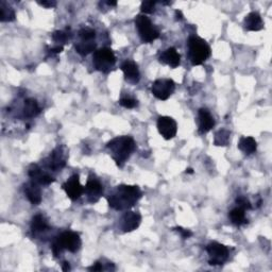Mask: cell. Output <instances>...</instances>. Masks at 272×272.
<instances>
[{
  "label": "cell",
  "instance_id": "cell-32",
  "mask_svg": "<svg viewBox=\"0 0 272 272\" xmlns=\"http://www.w3.org/2000/svg\"><path fill=\"white\" fill-rule=\"evenodd\" d=\"M173 230H175L178 232V233H180L181 236H182L184 239H187V238H189V237L192 236V232H190L189 230L181 228V226H177V228H174Z\"/></svg>",
  "mask_w": 272,
  "mask_h": 272
},
{
  "label": "cell",
  "instance_id": "cell-19",
  "mask_svg": "<svg viewBox=\"0 0 272 272\" xmlns=\"http://www.w3.org/2000/svg\"><path fill=\"white\" fill-rule=\"evenodd\" d=\"M24 190L27 199L29 200L33 205H38V204L42 202V192L41 189H39L38 184L34 182L27 183L24 186Z\"/></svg>",
  "mask_w": 272,
  "mask_h": 272
},
{
  "label": "cell",
  "instance_id": "cell-28",
  "mask_svg": "<svg viewBox=\"0 0 272 272\" xmlns=\"http://www.w3.org/2000/svg\"><path fill=\"white\" fill-rule=\"evenodd\" d=\"M79 37L83 41H94L96 37V31L92 28H82V29L78 32Z\"/></svg>",
  "mask_w": 272,
  "mask_h": 272
},
{
  "label": "cell",
  "instance_id": "cell-18",
  "mask_svg": "<svg viewBox=\"0 0 272 272\" xmlns=\"http://www.w3.org/2000/svg\"><path fill=\"white\" fill-rule=\"evenodd\" d=\"M243 28L247 31H259L264 28V21L262 16L257 12L249 13L243 20Z\"/></svg>",
  "mask_w": 272,
  "mask_h": 272
},
{
  "label": "cell",
  "instance_id": "cell-10",
  "mask_svg": "<svg viewBox=\"0 0 272 272\" xmlns=\"http://www.w3.org/2000/svg\"><path fill=\"white\" fill-rule=\"evenodd\" d=\"M157 130L166 140L172 139L178 132V124L173 118L161 116L157 120Z\"/></svg>",
  "mask_w": 272,
  "mask_h": 272
},
{
  "label": "cell",
  "instance_id": "cell-1",
  "mask_svg": "<svg viewBox=\"0 0 272 272\" xmlns=\"http://www.w3.org/2000/svg\"><path fill=\"white\" fill-rule=\"evenodd\" d=\"M141 196H143V192H141L138 186L119 185L107 198V201H109V205L113 209L124 211V209H129L134 206Z\"/></svg>",
  "mask_w": 272,
  "mask_h": 272
},
{
  "label": "cell",
  "instance_id": "cell-4",
  "mask_svg": "<svg viewBox=\"0 0 272 272\" xmlns=\"http://www.w3.org/2000/svg\"><path fill=\"white\" fill-rule=\"evenodd\" d=\"M187 46H188V59L194 66L201 65L211 56V47L199 36H190Z\"/></svg>",
  "mask_w": 272,
  "mask_h": 272
},
{
  "label": "cell",
  "instance_id": "cell-23",
  "mask_svg": "<svg viewBox=\"0 0 272 272\" xmlns=\"http://www.w3.org/2000/svg\"><path fill=\"white\" fill-rule=\"evenodd\" d=\"M229 218L231 219L232 223L237 226H240L242 224L248 223V220L246 219L245 211L238 206L232 209V211L229 213Z\"/></svg>",
  "mask_w": 272,
  "mask_h": 272
},
{
  "label": "cell",
  "instance_id": "cell-35",
  "mask_svg": "<svg viewBox=\"0 0 272 272\" xmlns=\"http://www.w3.org/2000/svg\"><path fill=\"white\" fill-rule=\"evenodd\" d=\"M104 269V267L103 266H102V264H100L99 262H97V263H95L92 267H89L88 268V270L89 271H102Z\"/></svg>",
  "mask_w": 272,
  "mask_h": 272
},
{
  "label": "cell",
  "instance_id": "cell-29",
  "mask_svg": "<svg viewBox=\"0 0 272 272\" xmlns=\"http://www.w3.org/2000/svg\"><path fill=\"white\" fill-rule=\"evenodd\" d=\"M119 104L126 109H134L135 106H137V100L131 97H123L119 100Z\"/></svg>",
  "mask_w": 272,
  "mask_h": 272
},
{
  "label": "cell",
  "instance_id": "cell-33",
  "mask_svg": "<svg viewBox=\"0 0 272 272\" xmlns=\"http://www.w3.org/2000/svg\"><path fill=\"white\" fill-rule=\"evenodd\" d=\"M64 47L63 46H60V45H56L55 47H52V48H50L49 49V52L51 54H58V53H61L62 51H63Z\"/></svg>",
  "mask_w": 272,
  "mask_h": 272
},
{
  "label": "cell",
  "instance_id": "cell-5",
  "mask_svg": "<svg viewBox=\"0 0 272 272\" xmlns=\"http://www.w3.org/2000/svg\"><path fill=\"white\" fill-rule=\"evenodd\" d=\"M135 26L137 29L138 35L144 43H152L160 37V31L153 26L149 17L146 15H137L135 18Z\"/></svg>",
  "mask_w": 272,
  "mask_h": 272
},
{
  "label": "cell",
  "instance_id": "cell-20",
  "mask_svg": "<svg viewBox=\"0 0 272 272\" xmlns=\"http://www.w3.org/2000/svg\"><path fill=\"white\" fill-rule=\"evenodd\" d=\"M238 148L240 151L245 153L246 155L253 154V153L257 149V143L251 136H243L239 139L238 143Z\"/></svg>",
  "mask_w": 272,
  "mask_h": 272
},
{
  "label": "cell",
  "instance_id": "cell-25",
  "mask_svg": "<svg viewBox=\"0 0 272 272\" xmlns=\"http://www.w3.org/2000/svg\"><path fill=\"white\" fill-rule=\"evenodd\" d=\"M14 19H15L14 10L4 1L0 2V21L8 22V21H13Z\"/></svg>",
  "mask_w": 272,
  "mask_h": 272
},
{
  "label": "cell",
  "instance_id": "cell-2",
  "mask_svg": "<svg viewBox=\"0 0 272 272\" xmlns=\"http://www.w3.org/2000/svg\"><path fill=\"white\" fill-rule=\"evenodd\" d=\"M106 148L110 150V154L113 160L116 162L118 166H122V164L132 155L136 149L135 140L130 136H118L114 139L109 141Z\"/></svg>",
  "mask_w": 272,
  "mask_h": 272
},
{
  "label": "cell",
  "instance_id": "cell-16",
  "mask_svg": "<svg viewBox=\"0 0 272 272\" xmlns=\"http://www.w3.org/2000/svg\"><path fill=\"white\" fill-rule=\"evenodd\" d=\"M198 119H199V133L204 134L211 131L215 127V119L207 109H200L198 113Z\"/></svg>",
  "mask_w": 272,
  "mask_h": 272
},
{
  "label": "cell",
  "instance_id": "cell-17",
  "mask_svg": "<svg viewBox=\"0 0 272 272\" xmlns=\"http://www.w3.org/2000/svg\"><path fill=\"white\" fill-rule=\"evenodd\" d=\"M160 62L174 69V68H177L181 64V55L177 49L170 47L160 55Z\"/></svg>",
  "mask_w": 272,
  "mask_h": 272
},
{
  "label": "cell",
  "instance_id": "cell-3",
  "mask_svg": "<svg viewBox=\"0 0 272 272\" xmlns=\"http://www.w3.org/2000/svg\"><path fill=\"white\" fill-rule=\"evenodd\" d=\"M81 246L82 241L80 235L76 233V232L66 231L55 238L54 241L52 242V246H51V249H52L54 256H59L63 250L76 253L80 250Z\"/></svg>",
  "mask_w": 272,
  "mask_h": 272
},
{
  "label": "cell",
  "instance_id": "cell-22",
  "mask_svg": "<svg viewBox=\"0 0 272 272\" xmlns=\"http://www.w3.org/2000/svg\"><path fill=\"white\" fill-rule=\"evenodd\" d=\"M41 113V107H39L37 101L33 98H28L25 101L24 105V115L27 118L36 117Z\"/></svg>",
  "mask_w": 272,
  "mask_h": 272
},
{
  "label": "cell",
  "instance_id": "cell-31",
  "mask_svg": "<svg viewBox=\"0 0 272 272\" xmlns=\"http://www.w3.org/2000/svg\"><path fill=\"white\" fill-rule=\"evenodd\" d=\"M236 204L238 205V207L242 208L243 211H249V209L252 208V205L250 201H249L246 197H238L236 199Z\"/></svg>",
  "mask_w": 272,
  "mask_h": 272
},
{
  "label": "cell",
  "instance_id": "cell-34",
  "mask_svg": "<svg viewBox=\"0 0 272 272\" xmlns=\"http://www.w3.org/2000/svg\"><path fill=\"white\" fill-rule=\"evenodd\" d=\"M38 4H41V5H43V7L47 8V9H52L56 5V2L55 1H39Z\"/></svg>",
  "mask_w": 272,
  "mask_h": 272
},
{
  "label": "cell",
  "instance_id": "cell-26",
  "mask_svg": "<svg viewBox=\"0 0 272 272\" xmlns=\"http://www.w3.org/2000/svg\"><path fill=\"white\" fill-rule=\"evenodd\" d=\"M230 136L231 132L228 130H219V131L215 134L214 144L218 147H225L230 143Z\"/></svg>",
  "mask_w": 272,
  "mask_h": 272
},
{
  "label": "cell",
  "instance_id": "cell-11",
  "mask_svg": "<svg viewBox=\"0 0 272 272\" xmlns=\"http://www.w3.org/2000/svg\"><path fill=\"white\" fill-rule=\"evenodd\" d=\"M84 192L86 194L87 199L90 203H96L103 195V185L101 184L100 181L94 174H90L87 183L85 185Z\"/></svg>",
  "mask_w": 272,
  "mask_h": 272
},
{
  "label": "cell",
  "instance_id": "cell-27",
  "mask_svg": "<svg viewBox=\"0 0 272 272\" xmlns=\"http://www.w3.org/2000/svg\"><path fill=\"white\" fill-rule=\"evenodd\" d=\"M70 36L71 35L69 34V32L63 31V30L55 31L52 33V35H51V37H52V39H53V42L60 45V46H63V45L67 44L68 41L70 39Z\"/></svg>",
  "mask_w": 272,
  "mask_h": 272
},
{
  "label": "cell",
  "instance_id": "cell-36",
  "mask_svg": "<svg viewBox=\"0 0 272 272\" xmlns=\"http://www.w3.org/2000/svg\"><path fill=\"white\" fill-rule=\"evenodd\" d=\"M62 269H63V271H68L70 269V266H69V263H67V262H64L63 265H62Z\"/></svg>",
  "mask_w": 272,
  "mask_h": 272
},
{
  "label": "cell",
  "instance_id": "cell-21",
  "mask_svg": "<svg viewBox=\"0 0 272 272\" xmlns=\"http://www.w3.org/2000/svg\"><path fill=\"white\" fill-rule=\"evenodd\" d=\"M49 229V225L46 218H45L43 215L38 214L35 215L32 218L31 221V231L33 232V234H39V233H43V232L47 231Z\"/></svg>",
  "mask_w": 272,
  "mask_h": 272
},
{
  "label": "cell",
  "instance_id": "cell-13",
  "mask_svg": "<svg viewBox=\"0 0 272 272\" xmlns=\"http://www.w3.org/2000/svg\"><path fill=\"white\" fill-rule=\"evenodd\" d=\"M141 221V216L139 213L136 212H127L124 213L123 216L119 222V226L122 230L123 233H129L136 230L139 226Z\"/></svg>",
  "mask_w": 272,
  "mask_h": 272
},
{
  "label": "cell",
  "instance_id": "cell-6",
  "mask_svg": "<svg viewBox=\"0 0 272 272\" xmlns=\"http://www.w3.org/2000/svg\"><path fill=\"white\" fill-rule=\"evenodd\" d=\"M94 67L98 71L107 73L116 64V56L109 48H101L95 51L93 55Z\"/></svg>",
  "mask_w": 272,
  "mask_h": 272
},
{
  "label": "cell",
  "instance_id": "cell-30",
  "mask_svg": "<svg viewBox=\"0 0 272 272\" xmlns=\"http://www.w3.org/2000/svg\"><path fill=\"white\" fill-rule=\"evenodd\" d=\"M155 1H143L140 5V11L145 14H151L155 10Z\"/></svg>",
  "mask_w": 272,
  "mask_h": 272
},
{
  "label": "cell",
  "instance_id": "cell-14",
  "mask_svg": "<svg viewBox=\"0 0 272 272\" xmlns=\"http://www.w3.org/2000/svg\"><path fill=\"white\" fill-rule=\"evenodd\" d=\"M28 174H29L32 182L36 183L38 185L47 186V185H50L52 182H54V179L48 173L44 172L43 169L38 165H36V164H32V165L29 167Z\"/></svg>",
  "mask_w": 272,
  "mask_h": 272
},
{
  "label": "cell",
  "instance_id": "cell-37",
  "mask_svg": "<svg viewBox=\"0 0 272 272\" xmlns=\"http://www.w3.org/2000/svg\"><path fill=\"white\" fill-rule=\"evenodd\" d=\"M175 15H177V19H179V20L183 18V14H182V12H181V11H175Z\"/></svg>",
  "mask_w": 272,
  "mask_h": 272
},
{
  "label": "cell",
  "instance_id": "cell-9",
  "mask_svg": "<svg viewBox=\"0 0 272 272\" xmlns=\"http://www.w3.org/2000/svg\"><path fill=\"white\" fill-rule=\"evenodd\" d=\"M67 152L65 151V147L59 146L50 153V155L45 160V165L49 169H52L54 171L63 169L66 166Z\"/></svg>",
  "mask_w": 272,
  "mask_h": 272
},
{
  "label": "cell",
  "instance_id": "cell-24",
  "mask_svg": "<svg viewBox=\"0 0 272 272\" xmlns=\"http://www.w3.org/2000/svg\"><path fill=\"white\" fill-rule=\"evenodd\" d=\"M76 51L81 55H87L90 52H93L96 49V43H95V39L94 41H83L81 39L80 42L78 44H76Z\"/></svg>",
  "mask_w": 272,
  "mask_h": 272
},
{
  "label": "cell",
  "instance_id": "cell-12",
  "mask_svg": "<svg viewBox=\"0 0 272 272\" xmlns=\"http://www.w3.org/2000/svg\"><path fill=\"white\" fill-rule=\"evenodd\" d=\"M62 188L65 190L67 197L72 201L78 200L84 192V187L80 184L78 174L71 175L62 186Z\"/></svg>",
  "mask_w": 272,
  "mask_h": 272
},
{
  "label": "cell",
  "instance_id": "cell-7",
  "mask_svg": "<svg viewBox=\"0 0 272 272\" xmlns=\"http://www.w3.org/2000/svg\"><path fill=\"white\" fill-rule=\"evenodd\" d=\"M206 251L209 256L208 263L212 266H221L229 259L230 250L229 248L216 241L208 243Z\"/></svg>",
  "mask_w": 272,
  "mask_h": 272
},
{
  "label": "cell",
  "instance_id": "cell-15",
  "mask_svg": "<svg viewBox=\"0 0 272 272\" xmlns=\"http://www.w3.org/2000/svg\"><path fill=\"white\" fill-rule=\"evenodd\" d=\"M121 70L123 71V76L126 81L131 84H137L140 79V73L137 64L131 60L124 61L121 64Z\"/></svg>",
  "mask_w": 272,
  "mask_h": 272
},
{
  "label": "cell",
  "instance_id": "cell-38",
  "mask_svg": "<svg viewBox=\"0 0 272 272\" xmlns=\"http://www.w3.org/2000/svg\"><path fill=\"white\" fill-rule=\"evenodd\" d=\"M186 173H194V170H192L191 168H188V169H186Z\"/></svg>",
  "mask_w": 272,
  "mask_h": 272
},
{
  "label": "cell",
  "instance_id": "cell-8",
  "mask_svg": "<svg viewBox=\"0 0 272 272\" xmlns=\"http://www.w3.org/2000/svg\"><path fill=\"white\" fill-rule=\"evenodd\" d=\"M175 89V83L171 79H157L153 82L151 93L158 100L165 101L171 96Z\"/></svg>",
  "mask_w": 272,
  "mask_h": 272
}]
</instances>
